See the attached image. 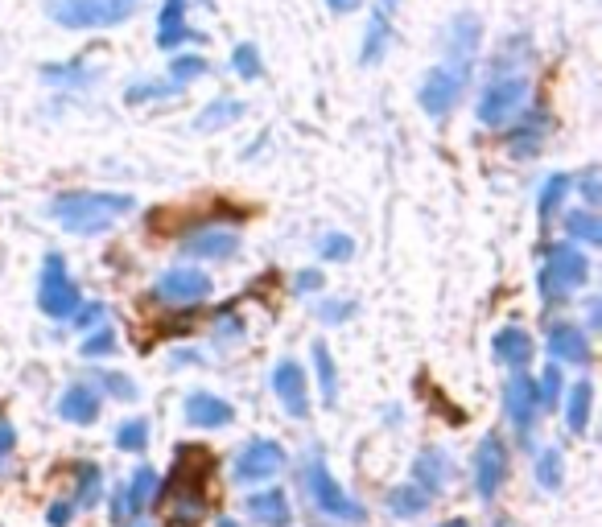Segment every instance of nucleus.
<instances>
[{
	"label": "nucleus",
	"mask_w": 602,
	"mask_h": 527,
	"mask_svg": "<svg viewBox=\"0 0 602 527\" xmlns=\"http://www.w3.org/2000/svg\"><path fill=\"white\" fill-rule=\"evenodd\" d=\"M128 210H132L128 194H62L54 202V219L75 235H95L112 227L120 215H128Z\"/></svg>",
	"instance_id": "nucleus-1"
},
{
	"label": "nucleus",
	"mask_w": 602,
	"mask_h": 527,
	"mask_svg": "<svg viewBox=\"0 0 602 527\" xmlns=\"http://www.w3.org/2000/svg\"><path fill=\"white\" fill-rule=\"evenodd\" d=\"M528 95H532V83H528V75H524V66H516L512 54L499 50V70H495L491 87H487L483 99H479V120H483V124H504V120H512V116L524 108V103H528Z\"/></svg>",
	"instance_id": "nucleus-2"
},
{
	"label": "nucleus",
	"mask_w": 602,
	"mask_h": 527,
	"mask_svg": "<svg viewBox=\"0 0 602 527\" xmlns=\"http://www.w3.org/2000/svg\"><path fill=\"white\" fill-rule=\"evenodd\" d=\"M586 276H590V260L574 248V243H570V239L553 243L549 256H545V264H541V272H537V285H541L545 305L565 301V297H570V289H578Z\"/></svg>",
	"instance_id": "nucleus-3"
},
{
	"label": "nucleus",
	"mask_w": 602,
	"mask_h": 527,
	"mask_svg": "<svg viewBox=\"0 0 602 527\" xmlns=\"http://www.w3.org/2000/svg\"><path fill=\"white\" fill-rule=\"evenodd\" d=\"M471 62H442V66H433L429 75H425V83H421V112L425 116H433V120H442V116H450L454 108H458V99L466 95V87H471Z\"/></svg>",
	"instance_id": "nucleus-4"
},
{
	"label": "nucleus",
	"mask_w": 602,
	"mask_h": 527,
	"mask_svg": "<svg viewBox=\"0 0 602 527\" xmlns=\"http://www.w3.org/2000/svg\"><path fill=\"white\" fill-rule=\"evenodd\" d=\"M141 0H50V17L66 29H104L137 13Z\"/></svg>",
	"instance_id": "nucleus-5"
},
{
	"label": "nucleus",
	"mask_w": 602,
	"mask_h": 527,
	"mask_svg": "<svg viewBox=\"0 0 602 527\" xmlns=\"http://www.w3.org/2000/svg\"><path fill=\"white\" fill-rule=\"evenodd\" d=\"M301 482H306V495H314V503L326 511V515H334V519H343V523H359L363 519V507L355 503V499H347V490L330 478V470L314 458L306 470H301Z\"/></svg>",
	"instance_id": "nucleus-6"
},
{
	"label": "nucleus",
	"mask_w": 602,
	"mask_h": 527,
	"mask_svg": "<svg viewBox=\"0 0 602 527\" xmlns=\"http://www.w3.org/2000/svg\"><path fill=\"white\" fill-rule=\"evenodd\" d=\"M79 285L71 276H66V264L62 256H46L42 264V285H38V305L42 313H50V318H71V313L79 309Z\"/></svg>",
	"instance_id": "nucleus-7"
},
{
	"label": "nucleus",
	"mask_w": 602,
	"mask_h": 527,
	"mask_svg": "<svg viewBox=\"0 0 602 527\" xmlns=\"http://www.w3.org/2000/svg\"><path fill=\"white\" fill-rule=\"evenodd\" d=\"M207 293H211V280H207V272H198V268H170L157 280V289H153V297L165 301V305H194V301H203Z\"/></svg>",
	"instance_id": "nucleus-8"
},
{
	"label": "nucleus",
	"mask_w": 602,
	"mask_h": 527,
	"mask_svg": "<svg viewBox=\"0 0 602 527\" xmlns=\"http://www.w3.org/2000/svg\"><path fill=\"white\" fill-rule=\"evenodd\" d=\"M508 474V449L499 437H483L479 453H475V490L483 499H495V490L504 486Z\"/></svg>",
	"instance_id": "nucleus-9"
},
{
	"label": "nucleus",
	"mask_w": 602,
	"mask_h": 527,
	"mask_svg": "<svg viewBox=\"0 0 602 527\" xmlns=\"http://www.w3.org/2000/svg\"><path fill=\"white\" fill-rule=\"evenodd\" d=\"M281 466H285V449L277 441H252L236 462V478L240 482H260V478H273Z\"/></svg>",
	"instance_id": "nucleus-10"
},
{
	"label": "nucleus",
	"mask_w": 602,
	"mask_h": 527,
	"mask_svg": "<svg viewBox=\"0 0 602 527\" xmlns=\"http://www.w3.org/2000/svg\"><path fill=\"white\" fill-rule=\"evenodd\" d=\"M504 412L512 416V425L520 433L532 429V420H537V383H532L528 375H516L504 388Z\"/></svg>",
	"instance_id": "nucleus-11"
},
{
	"label": "nucleus",
	"mask_w": 602,
	"mask_h": 527,
	"mask_svg": "<svg viewBox=\"0 0 602 527\" xmlns=\"http://www.w3.org/2000/svg\"><path fill=\"white\" fill-rule=\"evenodd\" d=\"M392 13H396V0H376V13L367 21V38H363V66H376L388 50V38H392Z\"/></svg>",
	"instance_id": "nucleus-12"
},
{
	"label": "nucleus",
	"mask_w": 602,
	"mask_h": 527,
	"mask_svg": "<svg viewBox=\"0 0 602 527\" xmlns=\"http://www.w3.org/2000/svg\"><path fill=\"white\" fill-rule=\"evenodd\" d=\"M442 46H446V58H450V62H471L475 50H479V17L458 13V17L446 25Z\"/></svg>",
	"instance_id": "nucleus-13"
},
{
	"label": "nucleus",
	"mask_w": 602,
	"mask_h": 527,
	"mask_svg": "<svg viewBox=\"0 0 602 527\" xmlns=\"http://www.w3.org/2000/svg\"><path fill=\"white\" fill-rule=\"evenodd\" d=\"M549 350H553V359L561 363H574V367H586L590 363V342H586V330L570 326V322H557L549 330Z\"/></svg>",
	"instance_id": "nucleus-14"
},
{
	"label": "nucleus",
	"mask_w": 602,
	"mask_h": 527,
	"mask_svg": "<svg viewBox=\"0 0 602 527\" xmlns=\"http://www.w3.org/2000/svg\"><path fill=\"white\" fill-rule=\"evenodd\" d=\"M273 388H277L281 404H285L293 416H306V408H310V400H306V371H301L297 363L285 359V363L273 371Z\"/></svg>",
	"instance_id": "nucleus-15"
},
{
	"label": "nucleus",
	"mask_w": 602,
	"mask_h": 527,
	"mask_svg": "<svg viewBox=\"0 0 602 527\" xmlns=\"http://www.w3.org/2000/svg\"><path fill=\"white\" fill-rule=\"evenodd\" d=\"M231 404L227 400H219V396H207V392H194L190 400H186V420L194 429H223V425H231Z\"/></svg>",
	"instance_id": "nucleus-16"
},
{
	"label": "nucleus",
	"mask_w": 602,
	"mask_h": 527,
	"mask_svg": "<svg viewBox=\"0 0 602 527\" xmlns=\"http://www.w3.org/2000/svg\"><path fill=\"white\" fill-rule=\"evenodd\" d=\"M236 248H240L236 231H223V227L198 231V235L186 239V252L198 256V260H227V256H236Z\"/></svg>",
	"instance_id": "nucleus-17"
},
{
	"label": "nucleus",
	"mask_w": 602,
	"mask_h": 527,
	"mask_svg": "<svg viewBox=\"0 0 602 527\" xmlns=\"http://www.w3.org/2000/svg\"><path fill=\"white\" fill-rule=\"evenodd\" d=\"M186 38H194V29L186 25V0H165L161 5V21H157V46L174 50Z\"/></svg>",
	"instance_id": "nucleus-18"
},
{
	"label": "nucleus",
	"mask_w": 602,
	"mask_h": 527,
	"mask_svg": "<svg viewBox=\"0 0 602 527\" xmlns=\"http://www.w3.org/2000/svg\"><path fill=\"white\" fill-rule=\"evenodd\" d=\"M491 346H495V359L504 363V367H516V371L532 359V338H528L520 326H504V330L495 334Z\"/></svg>",
	"instance_id": "nucleus-19"
},
{
	"label": "nucleus",
	"mask_w": 602,
	"mask_h": 527,
	"mask_svg": "<svg viewBox=\"0 0 602 527\" xmlns=\"http://www.w3.org/2000/svg\"><path fill=\"white\" fill-rule=\"evenodd\" d=\"M248 515L269 523V527H285L289 523V499L285 490H256V495H248Z\"/></svg>",
	"instance_id": "nucleus-20"
},
{
	"label": "nucleus",
	"mask_w": 602,
	"mask_h": 527,
	"mask_svg": "<svg viewBox=\"0 0 602 527\" xmlns=\"http://www.w3.org/2000/svg\"><path fill=\"white\" fill-rule=\"evenodd\" d=\"M58 412L62 420H71V425H91V420L99 416V396L91 388H66V396L58 400Z\"/></svg>",
	"instance_id": "nucleus-21"
},
{
	"label": "nucleus",
	"mask_w": 602,
	"mask_h": 527,
	"mask_svg": "<svg viewBox=\"0 0 602 527\" xmlns=\"http://www.w3.org/2000/svg\"><path fill=\"white\" fill-rule=\"evenodd\" d=\"M244 116V103L240 99H211L203 112H198V120H194V128L198 132H219L223 124H231V120H240Z\"/></svg>",
	"instance_id": "nucleus-22"
},
{
	"label": "nucleus",
	"mask_w": 602,
	"mask_h": 527,
	"mask_svg": "<svg viewBox=\"0 0 602 527\" xmlns=\"http://www.w3.org/2000/svg\"><path fill=\"white\" fill-rule=\"evenodd\" d=\"M590 408H594V388L582 379V383H574V388H570V400H565V425H570V433H586Z\"/></svg>",
	"instance_id": "nucleus-23"
},
{
	"label": "nucleus",
	"mask_w": 602,
	"mask_h": 527,
	"mask_svg": "<svg viewBox=\"0 0 602 527\" xmlns=\"http://www.w3.org/2000/svg\"><path fill=\"white\" fill-rule=\"evenodd\" d=\"M545 128H549V116H528L512 136H508V145L516 157H532L541 149V140H545Z\"/></svg>",
	"instance_id": "nucleus-24"
},
{
	"label": "nucleus",
	"mask_w": 602,
	"mask_h": 527,
	"mask_svg": "<svg viewBox=\"0 0 602 527\" xmlns=\"http://www.w3.org/2000/svg\"><path fill=\"white\" fill-rule=\"evenodd\" d=\"M413 474H417L421 490H438V486L450 482V466H446L442 453H421V458L413 462Z\"/></svg>",
	"instance_id": "nucleus-25"
},
{
	"label": "nucleus",
	"mask_w": 602,
	"mask_h": 527,
	"mask_svg": "<svg viewBox=\"0 0 602 527\" xmlns=\"http://www.w3.org/2000/svg\"><path fill=\"white\" fill-rule=\"evenodd\" d=\"M570 190H574V178H570V173H549L545 186H541V206H537V210H541V219H549Z\"/></svg>",
	"instance_id": "nucleus-26"
},
{
	"label": "nucleus",
	"mask_w": 602,
	"mask_h": 527,
	"mask_svg": "<svg viewBox=\"0 0 602 527\" xmlns=\"http://www.w3.org/2000/svg\"><path fill=\"white\" fill-rule=\"evenodd\" d=\"M153 495H157V474H153L149 466H141L137 474H132V486H128V503H124V507H132V511H145V507L153 503Z\"/></svg>",
	"instance_id": "nucleus-27"
},
{
	"label": "nucleus",
	"mask_w": 602,
	"mask_h": 527,
	"mask_svg": "<svg viewBox=\"0 0 602 527\" xmlns=\"http://www.w3.org/2000/svg\"><path fill=\"white\" fill-rule=\"evenodd\" d=\"M388 507L396 511V515H405V519H413V515H421L425 507H429V495L421 486H400V490H392V499H388Z\"/></svg>",
	"instance_id": "nucleus-28"
},
{
	"label": "nucleus",
	"mask_w": 602,
	"mask_h": 527,
	"mask_svg": "<svg viewBox=\"0 0 602 527\" xmlns=\"http://www.w3.org/2000/svg\"><path fill=\"white\" fill-rule=\"evenodd\" d=\"M565 231H570V239L602 243V223L590 215V210H570V215H565Z\"/></svg>",
	"instance_id": "nucleus-29"
},
{
	"label": "nucleus",
	"mask_w": 602,
	"mask_h": 527,
	"mask_svg": "<svg viewBox=\"0 0 602 527\" xmlns=\"http://www.w3.org/2000/svg\"><path fill=\"white\" fill-rule=\"evenodd\" d=\"M198 75H207V58H198V54H174V62H170V83H174V87H182V83H190V79H198Z\"/></svg>",
	"instance_id": "nucleus-30"
},
{
	"label": "nucleus",
	"mask_w": 602,
	"mask_h": 527,
	"mask_svg": "<svg viewBox=\"0 0 602 527\" xmlns=\"http://www.w3.org/2000/svg\"><path fill=\"white\" fill-rule=\"evenodd\" d=\"M314 363H318V379H322V400L334 404L339 400V383H334V363H330V350L322 342H314Z\"/></svg>",
	"instance_id": "nucleus-31"
},
{
	"label": "nucleus",
	"mask_w": 602,
	"mask_h": 527,
	"mask_svg": "<svg viewBox=\"0 0 602 527\" xmlns=\"http://www.w3.org/2000/svg\"><path fill=\"white\" fill-rule=\"evenodd\" d=\"M116 445L128 453H141L149 445V425L145 420H128V425H120V433H116Z\"/></svg>",
	"instance_id": "nucleus-32"
},
{
	"label": "nucleus",
	"mask_w": 602,
	"mask_h": 527,
	"mask_svg": "<svg viewBox=\"0 0 602 527\" xmlns=\"http://www.w3.org/2000/svg\"><path fill=\"white\" fill-rule=\"evenodd\" d=\"M537 486L545 490H557L561 486V453L557 449H545L541 462H537Z\"/></svg>",
	"instance_id": "nucleus-33"
},
{
	"label": "nucleus",
	"mask_w": 602,
	"mask_h": 527,
	"mask_svg": "<svg viewBox=\"0 0 602 527\" xmlns=\"http://www.w3.org/2000/svg\"><path fill=\"white\" fill-rule=\"evenodd\" d=\"M231 66H236V75H244V79H260V50H256L252 42L236 46V54H231Z\"/></svg>",
	"instance_id": "nucleus-34"
},
{
	"label": "nucleus",
	"mask_w": 602,
	"mask_h": 527,
	"mask_svg": "<svg viewBox=\"0 0 602 527\" xmlns=\"http://www.w3.org/2000/svg\"><path fill=\"white\" fill-rule=\"evenodd\" d=\"M561 400V371L557 367H545V375H541V383H537V404L541 408H553Z\"/></svg>",
	"instance_id": "nucleus-35"
},
{
	"label": "nucleus",
	"mask_w": 602,
	"mask_h": 527,
	"mask_svg": "<svg viewBox=\"0 0 602 527\" xmlns=\"http://www.w3.org/2000/svg\"><path fill=\"white\" fill-rule=\"evenodd\" d=\"M178 87L174 83H132L128 87V103H145V99H165V95H174Z\"/></svg>",
	"instance_id": "nucleus-36"
},
{
	"label": "nucleus",
	"mask_w": 602,
	"mask_h": 527,
	"mask_svg": "<svg viewBox=\"0 0 602 527\" xmlns=\"http://www.w3.org/2000/svg\"><path fill=\"white\" fill-rule=\"evenodd\" d=\"M99 379H104V388H108L116 400H137V383H132L128 375H120V371H104Z\"/></svg>",
	"instance_id": "nucleus-37"
},
{
	"label": "nucleus",
	"mask_w": 602,
	"mask_h": 527,
	"mask_svg": "<svg viewBox=\"0 0 602 527\" xmlns=\"http://www.w3.org/2000/svg\"><path fill=\"white\" fill-rule=\"evenodd\" d=\"M355 252V243L347 235H326L322 239V260H351Z\"/></svg>",
	"instance_id": "nucleus-38"
},
{
	"label": "nucleus",
	"mask_w": 602,
	"mask_h": 527,
	"mask_svg": "<svg viewBox=\"0 0 602 527\" xmlns=\"http://www.w3.org/2000/svg\"><path fill=\"white\" fill-rule=\"evenodd\" d=\"M79 478H83V486H79V503H83V507L99 503V470H95V466H83Z\"/></svg>",
	"instance_id": "nucleus-39"
},
{
	"label": "nucleus",
	"mask_w": 602,
	"mask_h": 527,
	"mask_svg": "<svg viewBox=\"0 0 602 527\" xmlns=\"http://www.w3.org/2000/svg\"><path fill=\"white\" fill-rule=\"evenodd\" d=\"M112 346H116V334L104 326V330H95V334L83 342V355H87V359H95V355H108Z\"/></svg>",
	"instance_id": "nucleus-40"
},
{
	"label": "nucleus",
	"mask_w": 602,
	"mask_h": 527,
	"mask_svg": "<svg viewBox=\"0 0 602 527\" xmlns=\"http://www.w3.org/2000/svg\"><path fill=\"white\" fill-rule=\"evenodd\" d=\"M578 186H582V198H586L590 206H594V202L602 198V182H598V169H586V173H582V182H578Z\"/></svg>",
	"instance_id": "nucleus-41"
},
{
	"label": "nucleus",
	"mask_w": 602,
	"mask_h": 527,
	"mask_svg": "<svg viewBox=\"0 0 602 527\" xmlns=\"http://www.w3.org/2000/svg\"><path fill=\"white\" fill-rule=\"evenodd\" d=\"M71 318H75V330H87L91 322H99V318H104V305H87V309H75Z\"/></svg>",
	"instance_id": "nucleus-42"
},
{
	"label": "nucleus",
	"mask_w": 602,
	"mask_h": 527,
	"mask_svg": "<svg viewBox=\"0 0 602 527\" xmlns=\"http://www.w3.org/2000/svg\"><path fill=\"white\" fill-rule=\"evenodd\" d=\"M293 289H297V293H314V289H322V272H318V268L301 272V276L293 280Z\"/></svg>",
	"instance_id": "nucleus-43"
},
{
	"label": "nucleus",
	"mask_w": 602,
	"mask_h": 527,
	"mask_svg": "<svg viewBox=\"0 0 602 527\" xmlns=\"http://www.w3.org/2000/svg\"><path fill=\"white\" fill-rule=\"evenodd\" d=\"M71 515H75V503H54L50 507V523L54 527H66V523H71Z\"/></svg>",
	"instance_id": "nucleus-44"
},
{
	"label": "nucleus",
	"mask_w": 602,
	"mask_h": 527,
	"mask_svg": "<svg viewBox=\"0 0 602 527\" xmlns=\"http://www.w3.org/2000/svg\"><path fill=\"white\" fill-rule=\"evenodd\" d=\"M17 445V433H13V425H9V420L5 416H0V458H5V453Z\"/></svg>",
	"instance_id": "nucleus-45"
},
{
	"label": "nucleus",
	"mask_w": 602,
	"mask_h": 527,
	"mask_svg": "<svg viewBox=\"0 0 602 527\" xmlns=\"http://www.w3.org/2000/svg\"><path fill=\"white\" fill-rule=\"evenodd\" d=\"M347 313H351V305H322V318H326V322L347 318Z\"/></svg>",
	"instance_id": "nucleus-46"
},
{
	"label": "nucleus",
	"mask_w": 602,
	"mask_h": 527,
	"mask_svg": "<svg viewBox=\"0 0 602 527\" xmlns=\"http://www.w3.org/2000/svg\"><path fill=\"white\" fill-rule=\"evenodd\" d=\"M326 5H330L334 13H351V9H359V0H326Z\"/></svg>",
	"instance_id": "nucleus-47"
},
{
	"label": "nucleus",
	"mask_w": 602,
	"mask_h": 527,
	"mask_svg": "<svg viewBox=\"0 0 602 527\" xmlns=\"http://www.w3.org/2000/svg\"><path fill=\"white\" fill-rule=\"evenodd\" d=\"M219 527H240V523L236 519H219Z\"/></svg>",
	"instance_id": "nucleus-48"
},
{
	"label": "nucleus",
	"mask_w": 602,
	"mask_h": 527,
	"mask_svg": "<svg viewBox=\"0 0 602 527\" xmlns=\"http://www.w3.org/2000/svg\"><path fill=\"white\" fill-rule=\"evenodd\" d=\"M442 527H466V523H462V519H454V523H442Z\"/></svg>",
	"instance_id": "nucleus-49"
},
{
	"label": "nucleus",
	"mask_w": 602,
	"mask_h": 527,
	"mask_svg": "<svg viewBox=\"0 0 602 527\" xmlns=\"http://www.w3.org/2000/svg\"><path fill=\"white\" fill-rule=\"evenodd\" d=\"M499 527H508V523H499Z\"/></svg>",
	"instance_id": "nucleus-50"
}]
</instances>
